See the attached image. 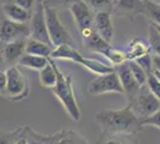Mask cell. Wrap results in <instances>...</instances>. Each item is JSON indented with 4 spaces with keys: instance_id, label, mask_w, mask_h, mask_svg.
Returning <instances> with one entry per match:
<instances>
[{
    "instance_id": "1",
    "label": "cell",
    "mask_w": 160,
    "mask_h": 144,
    "mask_svg": "<svg viewBox=\"0 0 160 144\" xmlns=\"http://www.w3.org/2000/svg\"><path fill=\"white\" fill-rule=\"evenodd\" d=\"M94 118L103 130L112 135H135L142 127L130 103L121 109L100 110Z\"/></svg>"
},
{
    "instance_id": "2",
    "label": "cell",
    "mask_w": 160,
    "mask_h": 144,
    "mask_svg": "<svg viewBox=\"0 0 160 144\" xmlns=\"http://www.w3.org/2000/svg\"><path fill=\"white\" fill-rule=\"evenodd\" d=\"M52 59H56V60H69V61L77 62L79 65H82L85 69L91 71L92 73L96 75H105L109 72L115 71L112 66L103 64V62L94 60V59H90V58H85L80 54L79 52L72 47L71 45H60L58 47H54L53 52L50 54Z\"/></svg>"
},
{
    "instance_id": "3",
    "label": "cell",
    "mask_w": 160,
    "mask_h": 144,
    "mask_svg": "<svg viewBox=\"0 0 160 144\" xmlns=\"http://www.w3.org/2000/svg\"><path fill=\"white\" fill-rule=\"evenodd\" d=\"M56 73H58V82L52 89L53 94L58 97V100L63 106L67 114L73 120H79L81 118V113L72 88V81L68 76L63 75L58 66H56Z\"/></svg>"
},
{
    "instance_id": "4",
    "label": "cell",
    "mask_w": 160,
    "mask_h": 144,
    "mask_svg": "<svg viewBox=\"0 0 160 144\" xmlns=\"http://www.w3.org/2000/svg\"><path fill=\"white\" fill-rule=\"evenodd\" d=\"M44 11H46V19H47V27L49 37L53 47H58L60 45H73L74 41L71 37L67 29L61 23L60 18L58 16V10L55 6L44 4Z\"/></svg>"
},
{
    "instance_id": "5",
    "label": "cell",
    "mask_w": 160,
    "mask_h": 144,
    "mask_svg": "<svg viewBox=\"0 0 160 144\" xmlns=\"http://www.w3.org/2000/svg\"><path fill=\"white\" fill-rule=\"evenodd\" d=\"M6 91L5 95L11 101H20L29 94L28 78L16 66H11L6 70Z\"/></svg>"
},
{
    "instance_id": "6",
    "label": "cell",
    "mask_w": 160,
    "mask_h": 144,
    "mask_svg": "<svg viewBox=\"0 0 160 144\" xmlns=\"http://www.w3.org/2000/svg\"><path fill=\"white\" fill-rule=\"evenodd\" d=\"M132 108L136 113V115L143 119L152 115L160 108V100L151 93L147 85H142L139 91L133 96Z\"/></svg>"
},
{
    "instance_id": "7",
    "label": "cell",
    "mask_w": 160,
    "mask_h": 144,
    "mask_svg": "<svg viewBox=\"0 0 160 144\" xmlns=\"http://www.w3.org/2000/svg\"><path fill=\"white\" fill-rule=\"evenodd\" d=\"M88 91L91 95H103V94H124L123 87L121 84L120 77L116 70L105 75H99L91 81L88 85Z\"/></svg>"
},
{
    "instance_id": "8",
    "label": "cell",
    "mask_w": 160,
    "mask_h": 144,
    "mask_svg": "<svg viewBox=\"0 0 160 144\" xmlns=\"http://www.w3.org/2000/svg\"><path fill=\"white\" fill-rule=\"evenodd\" d=\"M31 24H30V37L40 40L53 46L49 33H48L47 19H46V11H44V3H38L37 6L32 12L31 17Z\"/></svg>"
},
{
    "instance_id": "9",
    "label": "cell",
    "mask_w": 160,
    "mask_h": 144,
    "mask_svg": "<svg viewBox=\"0 0 160 144\" xmlns=\"http://www.w3.org/2000/svg\"><path fill=\"white\" fill-rule=\"evenodd\" d=\"M30 36V27L25 23L11 21V19H2L0 22V42L8 43L20 39H27Z\"/></svg>"
},
{
    "instance_id": "10",
    "label": "cell",
    "mask_w": 160,
    "mask_h": 144,
    "mask_svg": "<svg viewBox=\"0 0 160 144\" xmlns=\"http://www.w3.org/2000/svg\"><path fill=\"white\" fill-rule=\"evenodd\" d=\"M71 13L73 16V19L79 31L92 28L94 19L93 14H92V8L87 5L86 1L84 0L74 1L71 5Z\"/></svg>"
},
{
    "instance_id": "11",
    "label": "cell",
    "mask_w": 160,
    "mask_h": 144,
    "mask_svg": "<svg viewBox=\"0 0 160 144\" xmlns=\"http://www.w3.org/2000/svg\"><path fill=\"white\" fill-rule=\"evenodd\" d=\"M27 41V39H20L17 41L5 43V46L2 48L4 64L11 67V66H14L17 62H19V59L25 53Z\"/></svg>"
},
{
    "instance_id": "12",
    "label": "cell",
    "mask_w": 160,
    "mask_h": 144,
    "mask_svg": "<svg viewBox=\"0 0 160 144\" xmlns=\"http://www.w3.org/2000/svg\"><path fill=\"white\" fill-rule=\"evenodd\" d=\"M93 23L96 27V31L105 41L110 43L113 37V25L110 12L109 11H98L94 16Z\"/></svg>"
},
{
    "instance_id": "13",
    "label": "cell",
    "mask_w": 160,
    "mask_h": 144,
    "mask_svg": "<svg viewBox=\"0 0 160 144\" xmlns=\"http://www.w3.org/2000/svg\"><path fill=\"white\" fill-rule=\"evenodd\" d=\"M115 70H116L117 75L120 77L121 84H122V87H123L124 93H127V94H129V95H132V96L135 95V94L139 91V89H140L141 87L139 85V83L136 82L135 77H134L133 73H132L128 62L126 61V62H123L122 65H118Z\"/></svg>"
},
{
    "instance_id": "14",
    "label": "cell",
    "mask_w": 160,
    "mask_h": 144,
    "mask_svg": "<svg viewBox=\"0 0 160 144\" xmlns=\"http://www.w3.org/2000/svg\"><path fill=\"white\" fill-rule=\"evenodd\" d=\"M2 8H4L6 17L11 21L18 22V23H27V22L31 21V17H32L31 11H28L11 1H6L2 5Z\"/></svg>"
},
{
    "instance_id": "15",
    "label": "cell",
    "mask_w": 160,
    "mask_h": 144,
    "mask_svg": "<svg viewBox=\"0 0 160 144\" xmlns=\"http://www.w3.org/2000/svg\"><path fill=\"white\" fill-rule=\"evenodd\" d=\"M52 52H53V46L48 45L46 42L31 39V37L27 41L25 53L40 55V56H44V58H50Z\"/></svg>"
},
{
    "instance_id": "16",
    "label": "cell",
    "mask_w": 160,
    "mask_h": 144,
    "mask_svg": "<svg viewBox=\"0 0 160 144\" xmlns=\"http://www.w3.org/2000/svg\"><path fill=\"white\" fill-rule=\"evenodd\" d=\"M40 82L42 87L53 89L58 82V73H56V65L55 62L49 60L48 65L40 71Z\"/></svg>"
},
{
    "instance_id": "17",
    "label": "cell",
    "mask_w": 160,
    "mask_h": 144,
    "mask_svg": "<svg viewBox=\"0 0 160 144\" xmlns=\"http://www.w3.org/2000/svg\"><path fill=\"white\" fill-rule=\"evenodd\" d=\"M49 62V58H44V56H40V55L29 54V53H24L23 56L19 59V65L28 67V69L35 70L40 72L42 69H44Z\"/></svg>"
},
{
    "instance_id": "18",
    "label": "cell",
    "mask_w": 160,
    "mask_h": 144,
    "mask_svg": "<svg viewBox=\"0 0 160 144\" xmlns=\"http://www.w3.org/2000/svg\"><path fill=\"white\" fill-rule=\"evenodd\" d=\"M117 7L126 14L145 13V0H117Z\"/></svg>"
},
{
    "instance_id": "19",
    "label": "cell",
    "mask_w": 160,
    "mask_h": 144,
    "mask_svg": "<svg viewBox=\"0 0 160 144\" xmlns=\"http://www.w3.org/2000/svg\"><path fill=\"white\" fill-rule=\"evenodd\" d=\"M149 49H151L149 46L145 45L139 39H135L129 45V49H128L127 52L128 60H136L138 58H140L142 55L149 53Z\"/></svg>"
},
{
    "instance_id": "20",
    "label": "cell",
    "mask_w": 160,
    "mask_h": 144,
    "mask_svg": "<svg viewBox=\"0 0 160 144\" xmlns=\"http://www.w3.org/2000/svg\"><path fill=\"white\" fill-rule=\"evenodd\" d=\"M85 42H86V46L90 48L91 51L98 52V53H103V52L110 46V43L105 41L96 30H94L93 33L90 35L87 39H85Z\"/></svg>"
},
{
    "instance_id": "21",
    "label": "cell",
    "mask_w": 160,
    "mask_h": 144,
    "mask_svg": "<svg viewBox=\"0 0 160 144\" xmlns=\"http://www.w3.org/2000/svg\"><path fill=\"white\" fill-rule=\"evenodd\" d=\"M102 54L104 55L111 64L116 65V66L122 65L123 62L128 61L127 52L121 51V49H117V48H112L111 46H109Z\"/></svg>"
},
{
    "instance_id": "22",
    "label": "cell",
    "mask_w": 160,
    "mask_h": 144,
    "mask_svg": "<svg viewBox=\"0 0 160 144\" xmlns=\"http://www.w3.org/2000/svg\"><path fill=\"white\" fill-rule=\"evenodd\" d=\"M148 41L154 55H160V33L153 23L148 28Z\"/></svg>"
},
{
    "instance_id": "23",
    "label": "cell",
    "mask_w": 160,
    "mask_h": 144,
    "mask_svg": "<svg viewBox=\"0 0 160 144\" xmlns=\"http://www.w3.org/2000/svg\"><path fill=\"white\" fill-rule=\"evenodd\" d=\"M145 13L151 18L152 23L160 25V3L146 0L145 1Z\"/></svg>"
},
{
    "instance_id": "24",
    "label": "cell",
    "mask_w": 160,
    "mask_h": 144,
    "mask_svg": "<svg viewBox=\"0 0 160 144\" xmlns=\"http://www.w3.org/2000/svg\"><path fill=\"white\" fill-rule=\"evenodd\" d=\"M127 62H128V65H129V67H130L132 73H133V76L135 77V79H136V82L139 83V85H140V87L145 85L147 82L148 73H147L146 71L142 69L135 60H128Z\"/></svg>"
},
{
    "instance_id": "25",
    "label": "cell",
    "mask_w": 160,
    "mask_h": 144,
    "mask_svg": "<svg viewBox=\"0 0 160 144\" xmlns=\"http://www.w3.org/2000/svg\"><path fill=\"white\" fill-rule=\"evenodd\" d=\"M56 144H90V143L86 142V139L82 138L81 136H79L78 133L72 132V131H66L59 138V141L56 142Z\"/></svg>"
},
{
    "instance_id": "26",
    "label": "cell",
    "mask_w": 160,
    "mask_h": 144,
    "mask_svg": "<svg viewBox=\"0 0 160 144\" xmlns=\"http://www.w3.org/2000/svg\"><path fill=\"white\" fill-rule=\"evenodd\" d=\"M147 88L151 90V93L153 94L155 97H158L160 100V81L154 76V73H149L147 77V82H146Z\"/></svg>"
},
{
    "instance_id": "27",
    "label": "cell",
    "mask_w": 160,
    "mask_h": 144,
    "mask_svg": "<svg viewBox=\"0 0 160 144\" xmlns=\"http://www.w3.org/2000/svg\"><path fill=\"white\" fill-rule=\"evenodd\" d=\"M141 126H154L160 130V108L152 115L141 119Z\"/></svg>"
},
{
    "instance_id": "28",
    "label": "cell",
    "mask_w": 160,
    "mask_h": 144,
    "mask_svg": "<svg viewBox=\"0 0 160 144\" xmlns=\"http://www.w3.org/2000/svg\"><path fill=\"white\" fill-rule=\"evenodd\" d=\"M135 61L138 62L148 75L152 73V71H153V62H152V55L149 54V53H147V54L142 55L140 58H138Z\"/></svg>"
},
{
    "instance_id": "29",
    "label": "cell",
    "mask_w": 160,
    "mask_h": 144,
    "mask_svg": "<svg viewBox=\"0 0 160 144\" xmlns=\"http://www.w3.org/2000/svg\"><path fill=\"white\" fill-rule=\"evenodd\" d=\"M113 0H90V5L92 10L98 11H108L112 5Z\"/></svg>"
},
{
    "instance_id": "30",
    "label": "cell",
    "mask_w": 160,
    "mask_h": 144,
    "mask_svg": "<svg viewBox=\"0 0 160 144\" xmlns=\"http://www.w3.org/2000/svg\"><path fill=\"white\" fill-rule=\"evenodd\" d=\"M7 1H11L28 11H32L33 7L36 6V0H7Z\"/></svg>"
},
{
    "instance_id": "31",
    "label": "cell",
    "mask_w": 160,
    "mask_h": 144,
    "mask_svg": "<svg viewBox=\"0 0 160 144\" xmlns=\"http://www.w3.org/2000/svg\"><path fill=\"white\" fill-rule=\"evenodd\" d=\"M6 71H1L0 70V94H5L6 91Z\"/></svg>"
},
{
    "instance_id": "32",
    "label": "cell",
    "mask_w": 160,
    "mask_h": 144,
    "mask_svg": "<svg viewBox=\"0 0 160 144\" xmlns=\"http://www.w3.org/2000/svg\"><path fill=\"white\" fill-rule=\"evenodd\" d=\"M74 1L77 0H50V3H47V5H52V6H55V4H59V5H65V4H73ZM46 4V3H44Z\"/></svg>"
},
{
    "instance_id": "33",
    "label": "cell",
    "mask_w": 160,
    "mask_h": 144,
    "mask_svg": "<svg viewBox=\"0 0 160 144\" xmlns=\"http://www.w3.org/2000/svg\"><path fill=\"white\" fill-rule=\"evenodd\" d=\"M152 62H153V70L160 72V55H152Z\"/></svg>"
},
{
    "instance_id": "34",
    "label": "cell",
    "mask_w": 160,
    "mask_h": 144,
    "mask_svg": "<svg viewBox=\"0 0 160 144\" xmlns=\"http://www.w3.org/2000/svg\"><path fill=\"white\" fill-rule=\"evenodd\" d=\"M14 144H29V142H28V139L25 137H20Z\"/></svg>"
},
{
    "instance_id": "35",
    "label": "cell",
    "mask_w": 160,
    "mask_h": 144,
    "mask_svg": "<svg viewBox=\"0 0 160 144\" xmlns=\"http://www.w3.org/2000/svg\"><path fill=\"white\" fill-rule=\"evenodd\" d=\"M103 144H122V143L118 142V141H115V139H108Z\"/></svg>"
},
{
    "instance_id": "36",
    "label": "cell",
    "mask_w": 160,
    "mask_h": 144,
    "mask_svg": "<svg viewBox=\"0 0 160 144\" xmlns=\"http://www.w3.org/2000/svg\"><path fill=\"white\" fill-rule=\"evenodd\" d=\"M0 144H10V141H7L6 138H4L0 136Z\"/></svg>"
},
{
    "instance_id": "37",
    "label": "cell",
    "mask_w": 160,
    "mask_h": 144,
    "mask_svg": "<svg viewBox=\"0 0 160 144\" xmlns=\"http://www.w3.org/2000/svg\"><path fill=\"white\" fill-rule=\"evenodd\" d=\"M152 72H153L154 76H155V77H157V78H158V79L160 81V72H159V71H157V70H153Z\"/></svg>"
},
{
    "instance_id": "38",
    "label": "cell",
    "mask_w": 160,
    "mask_h": 144,
    "mask_svg": "<svg viewBox=\"0 0 160 144\" xmlns=\"http://www.w3.org/2000/svg\"><path fill=\"white\" fill-rule=\"evenodd\" d=\"M4 62V58H2V49L0 48V65Z\"/></svg>"
},
{
    "instance_id": "39",
    "label": "cell",
    "mask_w": 160,
    "mask_h": 144,
    "mask_svg": "<svg viewBox=\"0 0 160 144\" xmlns=\"http://www.w3.org/2000/svg\"><path fill=\"white\" fill-rule=\"evenodd\" d=\"M29 144H42V143H41V142H37V141H36V142L32 141V142H29Z\"/></svg>"
},
{
    "instance_id": "40",
    "label": "cell",
    "mask_w": 160,
    "mask_h": 144,
    "mask_svg": "<svg viewBox=\"0 0 160 144\" xmlns=\"http://www.w3.org/2000/svg\"><path fill=\"white\" fill-rule=\"evenodd\" d=\"M154 25H155V28H157V29H158V31H159L160 33V25H158V24H155V23H153Z\"/></svg>"
},
{
    "instance_id": "41",
    "label": "cell",
    "mask_w": 160,
    "mask_h": 144,
    "mask_svg": "<svg viewBox=\"0 0 160 144\" xmlns=\"http://www.w3.org/2000/svg\"><path fill=\"white\" fill-rule=\"evenodd\" d=\"M146 1V0H145ZM151 1H155V3H160V0H151Z\"/></svg>"
},
{
    "instance_id": "42",
    "label": "cell",
    "mask_w": 160,
    "mask_h": 144,
    "mask_svg": "<svg viewBox=\"0 0 160 144\" xmlns=\"http://www.w3.org/2000/svg\"><path fill=\"white\" fill-rule=\"evenodd\" d=\"M113 1H117V0H113Z\"/></svg>"
}]
</instances>
